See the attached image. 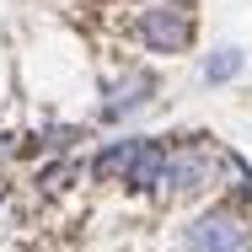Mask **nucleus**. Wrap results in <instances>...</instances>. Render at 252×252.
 <instances>
[{"label":"nucleus","mask_w":252,"mask_h":252,"mask_svg":"<svg viewBox=\"0 0 252 252\" xmlns=\"http://www.w3.org/2000/svg\"><path fill=\"white\" fill-rule=\"evenodd\" d=\"M151 97H156V75H151V70H140V64H129L124 75H113V81L102 86V118L118 124V118L140 113Z\"/></svg>","instance_id":"obj_4"},{"label":"nucleus","mask_w":252,"mask_h":252,"mask_svg":"<svg viewBox=\"0 0 252 252\" xmlns=\"http://www.w3.org/2000/svg\"><path fill=\"white\" fill-rule=\"evenodd\" d=\"M215 166H220V151H209L204 140H177V145H166V166H161L156 193H166V199L204 193L215 183Z\"/></svg>","instance_id":"obj_2"},{"label":"nucleus","mask_w":252,"mask_h":252,"mask_svg":"<svg viewBox=\"0 0 252 252\" xmlns=\"http://www.w3.org/2000/svg\"><path fill=\"white\" fill-rule=\"evenodd\" d=\"M140 140H145V134L107 140V145L92 156V183H124V172H129V161H134V151H140Z\"/></svg>","instance_id":"obj_6"},{"label":"nucleus","mask_w":252,"mask_h":252,"mask_svg":"<svg viewBox=\"0 0 252 252\" xmlns=\"http://www.w3.org/2000/svg\"><path fill=\"white\" fill-rule=\"evenodd\" d=\"M242 242H252V220L236 204H209L183 225V252H231Z\"/></svg>","instance_id":"obj_3"},{"label":"nucleus","mask_w":252,"mask_h":252,"mask_svg":"<svg viewBox=\"0 0 252 252\" xmlns=\"http://www.w3.org/2000/svg\"><path fill=\"white\" fill-rule=\"evenodd\" d=\"M161 166H166V140L145 134V140H140V151H134V161H129V172H124V188H134V193H156Z\"/></svg>","instance_id":"obj_5"},{"label":"nucleus","mask_w":252,"mask_h":252,"mask_svg":"<svg viewBox=\"0 0 252 252\" xmlns=\"http://www.w3.org/2000/svg\"><path fill=\"white\" fill-rule=\"evenodd\" d=\"M204 86H225V81H236L242 75V49H215L209 59H204Z\"/></svg>","instance_id":"obj_7"},{"label":"nucleus","mask_w":252,"mask_h":252,"mask_svg":"<svg viewBox=\"0 0 252 252\" xmlns=\"http://www.w3.org/2000/svg\"><path fill=\"white\" fill-rule=\"evenodd\" d=\"M0 204H5V193H0Z\"/></svg>","instance_id":"obj_12"},{"label":"nucleus","mask_w":252,"mask_h":252,"mask_svg":"<svg viewBox=\"0 0 252 252\" xmlns=\"http://www.w3.org/2000/svg\"><path fill=\"white\" fill-rule=\"evenodd\" d=\"M75 140H81V129H70V124H59V129H49V134H43L38 145H49V151H70Z\"/></svg>","instance_id":"obj_8"},{"label":"nucleus","mask_w":252,"mask_h":252,"mask_svg":"<svg viewBox=\"0 0 252 252\" xmlns=\"http://www.w3.org/2000/svg\"><path fill=\"white\" fill-rule=\"evenodd\" d=\"M134 38H140V49L145 54H188L193 49V38H199V22H193V11L188 5H177V0H156L145 5L140 16H134Z\"/></svg>","instance_id":"obj_1"},{"label":"nucleus","mask_w":252,"mask_h":252,"mask_svg":"<svg viewBox=\"0 0 252 252\" xmlns=\"http://www.w3.org/2000/svg\"><path fill=\"white\" fill-rule=\"evenodd\" d=\"M231 252H252V242H242V247H231Z\"/></svg>","instance_id":"obj_10"},{"label":"nucleus","mask_w":252,"mask_h":252,"mask_svg":"<svg viewBox=\"0 0 252 252\" xmlns=\"http://www.w3.org/2000/svg\"><path fill=\"white\" fill-rule=\"evenodd\" d=\"M177 5H193V0H177Z\"/></svg>","instance_id":"obj_11"},{"label":"nucleus","mask_w":252,"mask_h":252,"mask_svg":"<svg viewBox=\"0 0 252 252\" xmlns=\"http://www.w3.org/2000/svg\"><path fill=\"white\" fill-rule=\"evenodd\" d=\"M38 183H43V188H64V183H70V166H64V161H59V166H43V177H38Z\"/></svg>","instance_id":"obj_9"}]
</instances>
